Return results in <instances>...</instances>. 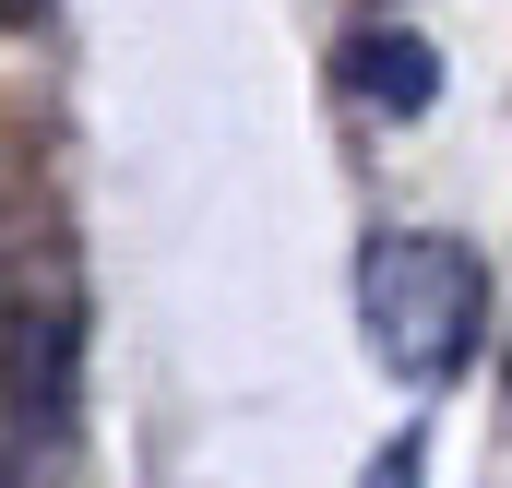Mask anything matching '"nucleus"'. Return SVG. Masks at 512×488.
<instances>
[{
  "mask_svg": "<svg viewBox=\"0 0 512 488\" xmlns=\"http://www.w3.org/2000/svg\"><path fill=\"white\" fill-rule=\"evenodd\" d=\"M358 334L405 393H441L489 334V262L441 227H382L358 250Z\"/></svg>",
  "mask_w": 512,
  "mask_h": 488,
  "instance_id": "obj_1",
  "label": "nucleus"
},
{
  "mask_svg": "<svg viewBox=\"0 0 512 488\" xmlns=\"http://www.w3.org/2000/svg\"><path fill=\"white\" fill-rule=\"evenodd\" d=\"M0 369H12V417L60 441V429H72V310H12Z\"/></svg>",
  "mask_w": 512,
  "mask_h": 488,
  "instance_id": "obj_3",
  "label": "nucleus"
},
{
  "mask_svg": "<svg viewBox=\"0 0 512 488\" xmlns=\"http://www.w3.org/2000/svg\"><path fill=\"white\" fill-rule=\"evenodd\" d=\"M334 84L358 108H382V120H417V108H441V48L417 24H370V36L334 48Z\"/></svg>",
  "mask_w": 512,
  "mask_h": 488,
  "instance_id": "obj_2",
  "label": "nucleus"
}]
</instances>
